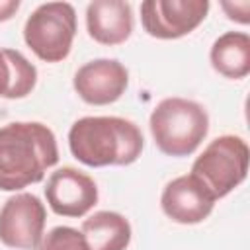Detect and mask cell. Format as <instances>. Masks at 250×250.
Segmentation results:
<instances>
[{"mask_svg": "<svg viewBox=\"0 0 250 250\" xmlns=\"http://www.w3.org/2000/svg\"><path fill=\"white\" fill-rule=\"evenodd\" d=\"M59 162L55 133L39 121H14L0 127V189L18 191L45 178Z\"/></svg>", "mask_w": 250, "mask_h": 250, "instance_id": "6da1fadb", "label": "cell"}, {"mask_svg": "<svg viewBox=\"0 0 250 250\" xmlns=\"http://www.w3.org/2000/svg\"><path fill=\"white\" fill-rule=\"evenodd\" d=\"M141 129L123 117L94 115L80 117L68 131V146L72 156L90 166H127L143 152Z\"/></svg>", "mask_w": 250, "mask_h": 250, "instance_id": "7a4b0ae2", "label": "cell"}, {"mask_svg": "<svg viewBox=\"0 0 250 250\" xmlns=\"http://www.w3.org/2000/svg\"><path fill=\"white\" fill-rule=\"evenodd\" d=\"M148 127L158 150L180 158L195 152L207 137L209 115L205 107L193 100L166 98L152 109Z\"/></svg>", "mask_w": 250, "mask_h": 250, "instance_id": "3957f363", "label": "cell"}, {"mask_svg": "<svg viewBox=\"0 0 250 250\" xmlns=\"http://www.w3.org/2000/svg\"><path fill=\"white\" fill-rule=\"evenodd\" d=\"M248 158L250 150L242 137L221 135L213 139L195 158L191 174L205 184L215 199H221L246 180Z\"/></svg>", "mask_w": 250, "mask_h": 250, "instance_id": "277c9868", "label": "cell"}, {"mask_svg": "<svg viewBox=\"0 0 250 250\" xmlns=\"http://www.w3.org/2000/svg\"><path fill=\"white\" fill-rule=\"evenodd\" d=\"M76 35V12L68 2H45L37 6L23 25V41L45 62L68 57Z\"/></svg>", "mask_w": 250, "mask_h": 250, "instance_id": "5b68a950", "label": "cell"}, {"mask_svg": "<svg viewBox=\"0 0 250 250\" xmlns=\"http://www.w3.org/2000/svg\"><path fill=\"white\" fill-rule=\"evenodd\" d=\"M47 211L33 193H16L0 209V242L14 250H37Z\"/></svg>", "mask_w": 250, "mask_h": 250, "instance_id": "8992f818", "label": "cell"}, {"mask_svg": "<svg viewBox=\"0 0 250 250\" xmlns=\"http://www.w3.org/2000/svg\"><path fill=\"white\" fill-rule=\"evenodd\" d=\"M207 12V0H146L141 4V23L150 37L178 39L191 33Z\"/></svg>", "mask_w": 250, "mask_h": 250, "instance_id": "52a82bcc", "label": "cell"}, {"mask_svg": "<svg viewBox=\"0 0 250 250\" xmlns=\"http://www.w3.org/2000/svg\"><path fill=\"white\" fill-rule=\"evenodd\" d=\"M45 197L53 213L72 219L84 217L98 203V186L88 174L62 166L49 176Z\"/></svg>", "mask_w": 250, "mask_h": 250, "instance_id": "ba28073f", "label": "cell"}, {"mask_svg": "<svg viewBox=\"0 0 250 250\" xmlns=\"http://www.w3.org/2000/svg\"><path fill=\"white\" fill-rule=\"evenodd\" d=\"M213 193L191 172L170 180L160 195V207L168 219L180 225H197L205 221L215 207Z\"/></svg>", "mask_w": 250, "mask_h": 250, "instance_id": "9c48e42d", "label": "cell"}, {"mask_svg": "<svg viewBox=\"0 0 250 250\" xmlns=\"http://www.w3.org/2000/svg\"><path fill=\"white\" fill-rule=\"evenodd\" d=\"M72 86L86 104L109 105L125 94L129 70L115 59H94L76 70Z\"/></svg>", "mask_w": 250, "mask_h": 250, "instance_id": "30bf717a", "label": "cell"}, {"mask_svg": "<svg viewBox=\"0 0 250 250\" xmlns=\"http://www.w3.org/2000/svg\"><path fill=\"white\" fill-rule=\"evenodd\" d=\"M88 35L100 45H121L133 33V10L121 0H94L86 8Z\"/></svg>", "mask_w": 250, "mask_h": 250, "instance_id": "8fae6325", "label": "cell"}, {"mask_svg": "<svg viewBox=\"0 0 250 250\" xmlns=\"http://www.w3.org/2000/svg\"><path fill=\"white\" fill-rule=\"evenodd\" d=\"M211 66L225 78L240 80L250 72V37L244 31H227L219 35L209 53Z\"/></svg>", "mask_w": 250, "mask_h": 250, "instance_id": "7c38bea8", "label": "cell"}, {"mask_svg": "<svg viewBox=\"0 0 250 250\" xmlns=\"http://www.w3.org/2000/svg\"><path fill=\"white\" fill-rule=\"evenodd\" d=\"M80 232L92 250H125L131 242V225L115 211H96L82 221Z\"/></svg>", "mask_w": 250, "mask_h": 250, "instance_id": "4fadbf2b", "label": "cell"}, {"mask_svg": "<svg viewBox=\"0 0 250 250\" xmlns=\"http://www.w3.org/2000/svg\"><path fill=\"white\" fill-rule=\"evenodd\" d=\"M37 82V68L14 49H0V98L20 100L31 94Z\"/></svg>", "mask_w": 250, "mask_h": 250, "instance_id": "5bb4252c", "label": "cell"}, {"mask_svg": "<svg viewBox=\"0 0 250 250\" xmlns=\"http://www.w3.org/2000/svg\"><path fill=\"white\" fill-rule=\"evenodd\" d=\"M37 250H92V248L78 229L55 227L47 234H43Z\"/></svg>", "mask_w": 250, "mask_h": 250, "instance_id": "9a60e30c", "label": "cell"}, {"mask_svg": "<svg viewBox=\"0 0 250 250\" xmlns=\"http://www.w3.org/2000/svg\"><path fill=\"white\" fill-rule=\"evenodd\" d=\"M221 8L225 10L227 18L232 20V21H238V23H248L250 21V2L248 0H242V2H221Z\"/></svg>", "mask_w": 250, "mask_h": 250, "instance_id": "2e32d148", "label": "cell"}, {"mask_svg": "<svg viewBox=\"0 0 250 250\" xmlns=\"http://www.w3.org/2000/svg\"><path fill=\"white\" fill-rule=\"evenodd\" d=\"M20 8V0H0V21L10 20Z\"/></svg>", "mask_w": 250, "mask_h": 250, "instance_id": "e0dca14e", "label": "cell"}]
</instances>
